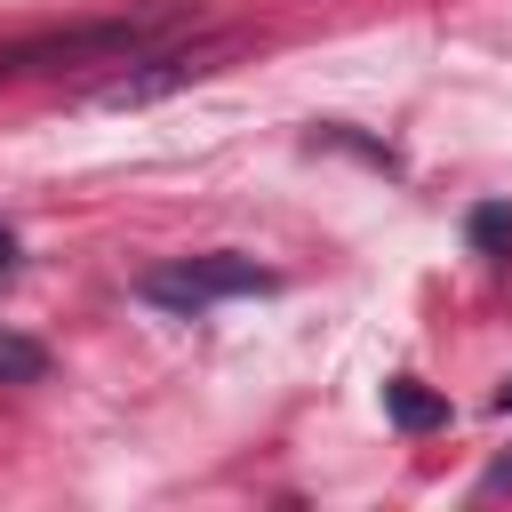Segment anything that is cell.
Listing matches in <instances>:
<instances>
[{
    "instance_id": "cell-1",
    "label": "cell",
    "mask_w": 512,
    "mask_h": 512,
    "mask_svg": "<svg viewBox=\"0 0 512 512\" xmlns=\"http://www.w3.org/2000/svg\"><path fill=\"white\" fill-rule=\"evenodd\" d=\"M184 0H144L136 16H96V24H72V32H40V40H8L0 48V80H24V72H64V64H120L136 48H152L168 24H176Z\"/></svg>"
},
{
    "instance_id": "cell-2",
    "label": "cell",
    "mask_w": 512,
    "mask_h": 512,
    "mask_svg": "<svg viewBox=\"0 0 512 512\" xmlns=\"http://www.w3.org/2000/svg\"><path fill=\"white\" fill-rule=\"evenodd\" d=\"M232 56V40L224 32H208V40H152V48H136V56H120L80 104H96V112H128V104H160V96H176V88H192V80H208L216 64Z\"/></svg>"
},
{
    "instance_id": "cell-3",
    "label": "cell",
    "mask_w": 512,
    "mask_h": 512,
    "mask_svg": "<svg viewBox=\"0 0 512 512\" xmlns=\"http://www.w3.org/2000/svg\"><path fill=\"white\" fill-rule=\"evenodd\" d=\"M264 288H280V272H264L256 256H232V248H216V256H176V264H152V272L136 280V296L160 304V312H208V304H224V296H264Z\"/></svg>"
},
{
    "instance_id": "cell-4",
    "label": "cell",
    "mask_w": 512,
    "mask_h": 512,
    "mask_svg": "<svg viewBox=\"0 0 512 512\" xmlns=\"http://www.w3.org/2000/svg\"><path fill=\"white\" fill-rule=\"evenodd\" d=\"M384 416H392L400 432H440V424H448V400H440L432 384H416V376H392V384H384Z\"/></svg>"
},
{
    "instance_id": "cell-5",
    "label": "cell",
    "mask_w": 512,
    "mask_h": 512,
    "mask_svg": "<svg viewBox=\"0 0 512 512\" xmlns=\"http://www.w3.org/2000/svg\"><path fill=\"white\" fill-rule=\"evenodd\" d=\"M464 232H472L480 256H512V208H504V200H480V208L464 216Z\"/></svg>"
},
{
    "instance_id": "cell-6",
    "label": "cell",
    "mask_w": 512,
    "mask_h": 512,
    "mask_svg": "<svg viewBox=\"0 0 512 512\" xmlns=\"http://www.w3.org/2000/svg\"><path fill=\"white\" fill-rule=\"evenodd\" d=\"M40 376H48V352L32 336H8L0 328V384H40Z\"/></svg>"
},
{
    "instance_id": "cell-7",
    "label": "cell",
    "mask_w": 512,
    "mask_h": 512,
    "mask_svg": "<svg viewBox=\"0 0 512 512\" xmlns=\"http://www.w3.org/2000/svg\"><path fill=\"white\" fill-rule=\"evenodd\" d=\"M312 144H344V152H360V160L392 168V152H384V144H368V136H352V128H312Z\"/></svg>"
},
{
    "instance_id": "cell-8",
    "label": "cell",
    "mask_w": 512,
    "mask_h": 512,
    "mask_svg": "<svg viewBox=\"0 0 512 512\" xmlns=\"http://www.w3.org/2000/svg\"><path fill=\"white\" fill-rule=\"evenodd\" d=\"M8 264H16V232L0 224V272H8Z\"/></svg>"
},
{
    "instance_id": "cell-9",
    "label": "cell",
    "mask_w": 512,
    "mask_h": 512,
    "mask_svg": "<svg viewBox=\"0 0 512 512\" xmlns=\"http://www.w3.org/2000/svg\"><path fill=\"white\" fill-rule=\"evenodd\" d=\"M488 488H512V456H504V464H496V472H488Z\"/></svg>"
},
{
    "instance_id": "cell-10",
    "label": "cell",
    "mask_w": 512,
    "mask_h": 512,
    "mask_svg": "<svg viewBox=\"0 0 512 512\" xmlns=\"http://www.w3.org/2000/svg\"><path fill=\"white\" fill-rule=\"evenodd\" d=\"M496 408H504V416H512V376H504V384H496Z\"/></svg>"
}]
</instances>
